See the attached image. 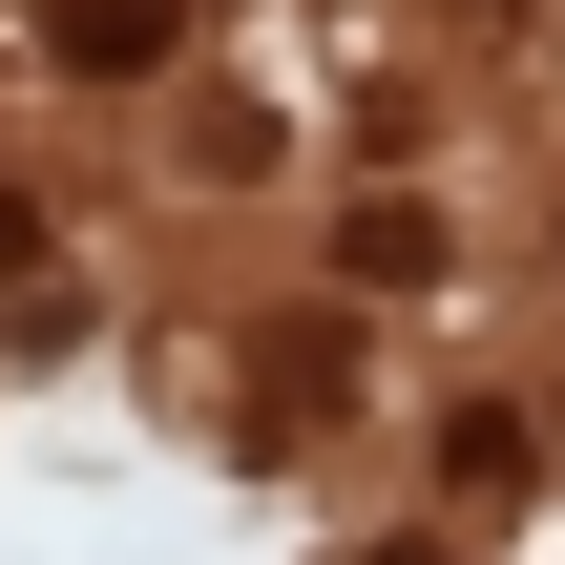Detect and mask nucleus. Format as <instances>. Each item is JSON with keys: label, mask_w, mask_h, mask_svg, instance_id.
<instances>
[{"label": "nucleus", "mask_w": 565, "mask_h": 565, "mask_svg": "<svg viewBox=\"0 0 565 565\" xmlns=\"http://www.w3.org/2000/svg\"><path fill=\"white\" fill-rule=\"evenodd\" d=\"M189 42V0H63V63L84 84H126V63H168Z\"/></svg>", "instance_id": "1"}, {"label": "nucleus", "mask_w": 565, "mask_h": 565, "mask_svg": "<svg viewBox=\"0 0 565 565\" xmlns=\"http://www.w3.org/2000/svg\"><path fill=\"white\" fill-rule=\"evenodd\" d=\"M0 273H42V210H21V189H0Z\"/></svg>", "instance_id": "2"}]
</instances>
